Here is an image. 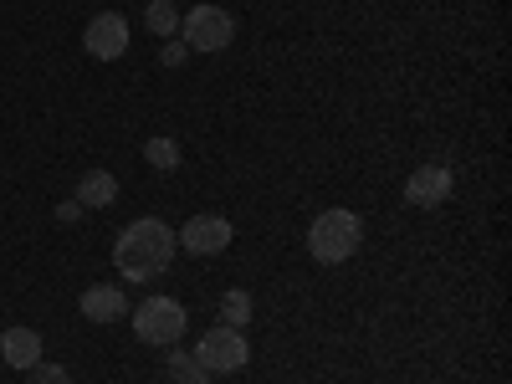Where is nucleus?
<instances>
[{
	"label": "nucleus",
	"instance_id": "ddd939ff",
	"mask_svg": "<svg viewBox=\"0 0 512 384\" xmlns=\"http://www.w3.org/2000/svg\"><path fill=\"white\" fill-rule=\"evenodd\" d=\"M144 21H149V31H154V36H180V11L169 6V0H149Z\"/></svg>",
	"mask_w": 512,
	"mask_h": 384
},
{
	"label": "nucleus",
	"instance_id": "7ed1b4c3",
	"mask_svg": "<svg viewBox=\"0 0 512 384\" xmlns=\"http://www.w3.org/2000/svg\"><path fill=\"white\" fill-rule=\"evenodd\" d=\"M180 41L190 52H226L236 41V16L221 6H195L180 16Z\"/></svg>",
	"mask_w": 512,
	"mask_h": 384
},
{
	"label": "nucleus",
	"instance_id": "f3484780",
	"mask_svg": "<svg viewBox=\"0 0 512 384\" xmlns=\"http://www.w3.org/2000/svg\"><path fill=\"white\" fill-rule=\"evenodd\" d=\"M185 57H190V47H185V41H169V47H164V67H185Z\"/></svg>",
	"mask_w": 512,
	"mask_h": 384
},
{
	"label": "nucleus",
	"instance_id": "6e6552de",
	"mask_svg": "<svg viewBox=\"0 0 512 384\" xmlns=\"http://www.w3.org/2000/svg\"><path fill=\"white\" fill-rule=\"evenodd\" d=\"M405 200L420 205V210H436L451 200V169L446 164H420L415 175L405 180Z\"/></svg>",
	"mask_w": 512,
	"mask_h": 384
},
{
	"label": "nucleus",
	"instance_id": "423d86ee",
	"mask_svg": "<svg viewBox=\"0 0 512 384\" xmlns=\"http://www.w3.org/2000/svg\"><path fill=\"white\" fill-rule=\"evenodd\" d=\"M231 236H236V226H231L226 216H190L185 231H175V241H180L190 256H221V251L231 246Z\"/></svg>",
	"mask_w": 512,
	"mask_h": 384
},
{
	"label": "nucleus",
	"instance_id": "9b49d317",
	"mask_svg": "<svg viewBox=\"0 0 512 384\" xmlns=\"http://www.w3.org/2000/svg\"><path fill=\"white\" fill-rule=\"evenodd\" d=\"M118 200V180L108 175V169H88V175L77 180V205L82 210H103Z\"/></svg>",
	"mask_w": 512,
	"mask_h": 384
},
{
	"label": "nucleus",
	"instance_id": "4468645a",
	"mask_svg": "<svg viewBox=\"0 0 512 384\" xmlns=\"http://www.w3.org/2000/svg\"><path fill=\"white\" fill-rule=\"evenodd\" d=\"M169 379L175 384H210V369L195 354H169Z\"/></svg>",
	"mask_w": 512,
	"mask_h": 384
},
{
	"label": "nucleus",
	"instance_id": "20e7f679",
	"mask_svg": "<svg viewBox=\"0 0 512 384\" xmlns=\"http://www.w3.org/2000/svg\"><path fill=\"white\" fill-rule=\"evenodd\" d=\"M185 308L175 303V297H149V303L134 308V333H139V344L149 349H169L175 338L185 333Z\"/></svg>",
	"mask_w": 512,
	"mask_h": 384
},
{
	"label": "nucleus",
	"instance_id": "f257e3e1",
	"mask_svg": "<svg viewBox=\"0 0 512 384\" xmlns=\"http://www.w3.org/2000/svg\"><path fill=\"white\" fill-rule=\"evenodd\" d=\"M175 251H180L175 231H169L164 221H154V216H144V221H134L113 241V267L128 282H149V277H159L169 262H175Z\"/></svg>",
	"mask_w": 512,
	"mask_h": 384
},
{
	"label": "nucleus",
	"instance_id": "9d476101",
	"mask_svg": "<svg viewBox=\"0 0 512 384\" xmlns=\"http://www.w3.org/2000/svg\"><path fill=\"white\" fill-rule=\"evenodd\" d=\"M0 359H6L11 369L41 364V333L36 328H6V333H0Z\"/></svg>",
	"mask_w": 512,
	"mask_h": 384
},
{
	"label": "nucleus",
	"instance_id": "1a4fd4ad",
	"mask_svg": "<svg viewBox=\"0 0 512 384\" xmlns=\"http://www.w3.org/2000/svg\"><path fill=\"white\" fill-rule=\"evenodd\" d=\"M77 308H82V318H88V323H118V318H128V297H123V287L98 282V287L82 292Z\"/></svg>",
	"mask_w": 512,
	"mask_h": 384
},
{
	"label": "nucleus",
	"instance_id": "0eeeda50",
	"mask_svg": "<svg viewBox=\"0 0 512 384\" xmlns=\"http://www.w3.org/2000/svg\"><path fill=\"white\" fill-rule=\"evenodd\" d=\"M82 47H88L98 62L123 57V52H128V21H123L118 11H98V16L88 21V31H82Z\"/></svg>",
	"mask_w": 512,
	"mask_h": 384
},
{
	"label": "nucleus",
	"instance_id": "f8f14e48",
	"mask_svg": "<svg viewBox=\"0 0 512 384\" xmlns=\"http://www.w3.org/2000/svg\"><path fill=\"white\" fill-rule=\"evenodd\" d=\"M221 323H226V328H246V323H251V292H246V287L221 292Z\"/></svg>",
	"mask_w": 512,
	"mask_h": 384
},
{
	"label": "nucleus",
	"instance_id": "2eb2a0df",
	"mask_svg": "<svg viewBox=\"0 0 512 384\" xmlns=\"http://www.w3.org/2000/svg\"><path fill=\"white\" fill-rule=\"evenodd\" d=\"M144 159H149L154 169H175V164H180V144H175V139H149V144H144Z\"/></svg>",
	"mask_w": 512,
	"mask_h": 384
},
{
	"label": "nucleus",
	"instance_id": "dca6fc26",
	"mask_svg": "<svg viewBox=\"0 0 512 384\" xmlns=\"http://www.w3.org/2000/svg\"><path fill=\"white\" fill-rule=\"evenodd\" d=\"M26 374H31V384H72V369H62V364H31Z\"/></svg>",
	"mask_w": 512,
	"mask_h": 384
},
{
	"label": "nucleus",
	"instance_id": "39448f33",
	"mask_svg": "<svg viewBox=\"0 0 512 384\" xmlns=\"http://www.w3.org/2000/svg\"><path fill=\"white\" fill-rule=\"evenodd\" d=\"M195 359L210 369V374H236V369H246L251 364V349H246V338H241V328H210L200 344H195Z\"/></svg>",
	"mask_w": 512,
	"mask_h": 384
},
{
	"label": "nucleus",
	"instance_id": "f03ea898",
	"mask_svg": "<svg viewBox=\"0 0 512 384\" xmlns=\"http://www.w3.org/2000/svg\"><path fill=\"white\" fill-rule=\"evenodd\" d=\"M359 241H364V221L354 216V210H323V216L308 226V251L323 267L349 262V256L359 251Z\"/></svg>",
	"mask_w": 512,
	"mask_h": 384
}]
</instances>
